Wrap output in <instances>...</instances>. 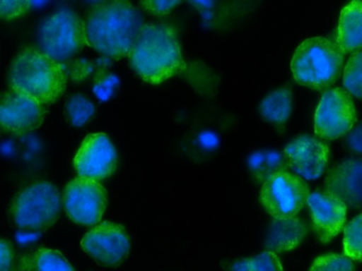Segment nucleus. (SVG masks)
Masks as SVG:
<instances>
[{
    "instance_id": "2eb2a0df",
    "label": "nucleus",
    "mask_w": 362,
    "mask_h": 271,
    "mask_svg": "<svg viewBox=\"0 0 362 271\" xmlns=\"http://www.w3.org/2000/svg\"><path fill=\"white\" fill-rule=\"evenodd\" d=\"M326 192L340 199L346 207H360L362 203V162L347 159L328 171Z\"/></svg>"
},
{
    "instance_id": "0eeeda50",
    "label": "nucleus",
    "mask_w": 362,
    "mask_h": 271,
    "mask_svg": "<svg viewBox=\"0 0 362 271\" xmlns=\"http://www.w3.org/2000/svg\"><path fill=\"white\" fill-rule=\"evenodd\" d=\"M309 195L310 190L303 178L283 171L264 182L260 200L274 219H285L298 215Z\"/></svg>"
},
{
    "instance_id": "a878e982",
    "label": "nucleus",
    "mask_w": 362,
    "mask_h": 271,
    "mask_svg": "<svg viewBox=\"0 0 362 271\" xmlns=\"http://www.w3.org/2000/svg\"><path fill=\"white\" fill-rule=\"evenodd\" d=\"M33 2L28 0H0V19H14L28 12Z\"/></svg>"
},
{
    "instance_id": "7ed1b4c3",
    "label": "nucleus",
    "mask_w": 362,
    "mask_h": 271,
    "mask_svg": "<svg viewBox=\"0 0 362 271\" xmlns=\"http://www.w3.org/2000/svg\"><path fill=\"white\" fill-rule=\"evenodd\" d=\"M10 88L37 100L42 105L56 103L66 89L61 64L35 48L21 52L10 69Z\"/></svg>"
},
{
    "instance_id": "6ab92c4d",
    "label": "nucleus",
    "mask_w": 362,
    "mask_h": 271,
    "mask_svg": "<svg viewBox=\"0 0 362 271\" xmlns=\"http://www.w3.org/2000/svg\"><path fill=\"white\" fill-rule=\"evenodd\" d=\"M292 95L288 88L277 89L264 97L260 104V112L264 120L283 125L291 114Z\"/></svg>"
},
{
    "instance_id": "9d476101",
    "label": "nucleus",
    "mask_w": 362,
    "mask_h": 271,
    "mask_svg": "<svg viewBox=\"0 0 362 271\" xmlns=\"http://www.w3.org/2000/svg\"><path fill=\"white\" fill-rule=\"evenodd\" d=\"M81 247L98 264L117 267L128 258L131 241L124 226L103 222L84 235Z\"/></svg>"
},
{
    "instance_id": "423d86ee",
    "label": "nucleus",
    "mask_w": 362,
    "mask_h": 271,
    "mask_svg": "<svg viewBox=\"0 0 362 271\" xmlns=\"http://www.w3.org/2000/svg\"><path fill=\"white\" fill-rule=\"evenodd\" d=\"M37 40L41 52L57 63L69 61L86 44V23L73 10L63 8L43 20Z\"/></svg>"
},
{
    "instance_id": "bb28decb",
    "label": "nucleus",
    "mask_w": 362,
    "mask_h": 271,
    "mask_svg": "<svg viewBox=\"0 0 362 271\" xmlns=\"http://www.w3.org/2000/svg\"><path fill=\"white\" fill-rule=\"evenodd\" d=\"M119 80L114 74L103 76L94 87V91L97 97L103 101H107L113 95L114 91L117 88Z\"/></svg>"
},
{
    "instance_id": "2f4dec72",
    "label": "nucleus",
    "mask_w": 362,
    "mask_h": 271,
    "mask_svg": "<svg viewBox=\"0 0 362 271\" xmlns=\"http://www.w3.org/2000/svg\"><path fill=\"white\" fill-rule=\"evenodd\" d=\"M230 271H250L249 258H243L235 263Z\"/></svg>"
},
{
    "instance_id": "f8f14e48",
    "label": "nucleus",
    "mask_w": 362,
    "mask_h": 271,
    "mask_svg": "<svg viewBox=\"0 0 362 271\" xmlns=\"http://www.w3.org/2000/svg\"><path fill=\"white\" fill-rule=\"evenodd\" d=\"M45 106L24 93L10 88L0 93V125L16 133H26L41 126Z\"/></svg>"
},
{
    "instance_id": "5701e85b",
    "label": "nucleus",
    "mask_w": 362,
    "mask_h": 271,
    "mask_svg": "<svg viewBox=\"0 0 362 271\" xmlns=\"http://www.w3.org/2000/svg\"><path fill=\"white\" fill-rule=\"evenodd\" d=\"M344 255L354 260H361L362 215L356 216L343 228Z\"/></svg>"
},
{
    "instance_id": "c756f323",
    "label": "nucleus",
    "mask_w": 362,
    "mask_h": 271,
    "mask_svg": "<svg viewBox=\"0 0 362 271\" xmlns=\"http://www.w3.org/2000/svg\"><path fill=\"white\" fill-rule=\"evenodd\" d=\"M198 139L201 146L206 148V150H213V148L217 147L218 144H219V138L213 131H203L199 136Z\"/></svg>"
},
{
    "instance_id": "cd10ccee",
    "label": "nucleus",
    "mask_w": 362,
    "mask_h": 271,
    "mask_svg": "<svg viewBox=\"0 0 362 271\" xmlns=\"http://www.w3.org/2000/svg\"><path fill=\"white\" fill-rule=\"evenodd\" d=\"M182 2L179 0H173V1H169V0H149V1L141 2V6L146 8V10L151 12L154 15H167L175 8V6L181 4Z\"/></svg>"
},
{
    "instance_id": "f3484780",
    "label": "nucleus",
    "mask_w": 362,
    "mask_h": 271,
    "mask_svg": "<svg viewBox=\"0 0 362 271\" xmlns=\"http://www.w3.org/2000/svg\"><path fill=\"white\" fill-rule=\"evenodd\" d=\"M337 46L341 52H355L362 44V4L355 0L341 11Z\"/></svg>"
},
{
    "instance_id": "aec40b11",
    "label": "nucleus",
    "mask_w": 362,
    "mask_h": 271,
    "mask_svg": "<svg viewBox=\"0 0 362 271\" xmlns=\"http://www.w3.org/2000/svg\"><path fill=\"white\" fill-rule=\"evenodd\" d=\"M22 271H75L61 252L52 249L37 250L25 258Z\"/></svg>"
},
{
    "instance_id": "393cba45",
    "label": "nucleus",
    "mask_w": 362,
    "mask_h": 271,
    "mask_svg": "<svg viewBox=\"0 0 362 271\" xmlns=\"http://www.w3.org/2000/svg\"><path fill=\"white\" fill-rule=\"evenodd\" d=\"M250 271H284L276 253L264 251L249 258Z\"/></svg>"
},
{
    "instance_id": "7c9ffc66",
    "label": "nucleus",
    "mask_w": 362,
    "mask_h": 271,
    "mask_svg": "<svg viewBox=\"0 0 362 271\" xmlns=\"http://www.w3.org/2000/svg\"><path fill=\"white\" fill-rule=\"evenodd\" d=\"M361 125H358L357 128L354 129L353 133L349 136V145L354 150H356L358 154H360L361 152Z\"/></svg>"
},
{
    "instance_id": "f257e3e1",
    "label": "nucleus",
    "mask_w": 362,
    "mask_h": 271,
    "mask_svg": "<svg viewBox=\"0 0 362 271\" xmlns=\"http://www.w3.org/2000/svg\"><path fill=\"white\" fill-rule=\"evenodd\" d=\"M143 25L141 11L131 2H101L86 19V44L111 59L129 56Z\"/></svg>"
},
{
    "instance_id": "4be33fe9",
    "label": "nucleus",
    "mask_w": 362,
    "mask_h": 271,
    "mask_svg": "<svg viewBox=\"0 0 362 271\" xmlns=\"http://www.w3.org/2000/svg\"><path fill=\"white\" fill-rule=\"evenodd\" d=\"M343 84L349 95L357 99L362 95V53L357 50L351 54L345 66L343 73Z\"/></svg>"
},
{
    "instance_id": "9b49d317",
    "label": "nucleus",
    "mask_w": 362,
    "mask_h": 271,
    "mask_svg": "<svg viewBox=\"0 0 362 271\" xmlns=\"http://www.w3.org/2000/svg\"><path fill=\"white\" fill-rule=\"evenodd\" d=\"M74 167L79 177L98 182L113 175L117 167V152L107 135L86 136L74 159Z\"/></svg>"
},
{
    "instance_id": "412c9836",
    "label": "nucleus",
    "mask_w": 362,
    "mask_h": 271,
    "mask_svg": "<svg viewBox=\"0 0 362 271\" xmlns=\"http://www.w3.org/2000/svg\"><path fill=\"white\" fill-rule=\"evenodd\" d=\"M65 112L71 124L74 126L80 127L86 125L93 118L96 112V108L88 97H84L81 93H76L67 100L65 104Z\"/></svg>"
},
{
    "instance_id": "dca6fc26",
    "label": "nucleus",
    "mask_w": 362,
    "mask_h": 271,
    "mask_svg": "<svg viewBox=\"0 0 362 271\" xmlns=\"http://www.w3.org/2000/svg\"><path fill=\"white\" fill-rule=\"evenodd\" d=\"M306 224L300 218L292 217L274 219L271 222L267 235V251L285 252L298 247L306 236Z\"/></svg>"
},
{
    "instance_id": "1a4fd4ad",
    "label": "nucleus",
    "mask_w": 362,
    "mask_h": 271,
    "mask_svg": "<svg viewBox=\"0 0 362 271\" xmlns=\"http://www.w3.org/2000/svg\"><path fill=\"white\" fill-rule=\"evenodd\" d=\"M357 121L355 104L343 88L326 91L315 114V133L322 139L334 140L346 135Z\"/></svg>"
},
{
    "instance_id": "a211bd4d",
    "label": "nucleus",
    "mask_w": 362,
    "mask_h": 271,
    "mask_svg": "<svg viewBox=\"0 0 362 271\" xmlns=\"http://www.w3.org/2000/svg\"><path fill=\"white\" fill-rule=\"evenodd\" d=\"M247 165L254 177L259 182L266 181L271 176L286 171L288 167L285 156L275 150L253 152L247 159Z\"/></svg>"
},
{
    "instance_id": "20e7f679",
    "label": "nucleus",
    "mask_w": 362,
    "mask_h": 271,
    "mask_svg": "<svg viewBox=\"0 0 362 271\" xmlns=\"http://www.w3.org/2000/svg\"><path fill=\"white\" fill-rule=\"evenodd\" d=\"M344 54L334 42L324 37L303 42L294 52L291 70L298 84L315 90L329 88L342 73Z\"/></svg>"
},
{
    "instance_id": "473e14b6",
    "label": "nucleus",
    "mask_w": 362,
    "mask_h": 271,
    "mask_svg": "<svg viewBox=\"0 0 362 271\" xmlns=\"http://www.w3.org/2000/svg\"><path fill=\"white\" fill-rule=\"evenodd\" d=\"M194 4H200V6H213V2H211V1H197V2H194Z\"/></svg>"
},
{
    "instance_id": "c85d7f7f",
    "label": "nucleus",
    "mask_w": 362,
    "mask_h": 271,
    "mask_svg": "<svg viewBox=\"0 0 362 271\" xmlns=\"http://www.w3.org/2000/svg\"><path fill=\"white\" fill-rule=\"evenodd\" d=\"M13 258L11 245L8 241L0 239V271H11Z\"/></svg>"
},
{
    "instance_id": "4468645a",
    "label": "nucleus",
    "mask_w": 362,
    "mask_h": 271,
    "mask_svg": "<svg viewBox=\"0 0 362 271\" xmlns=\"http://www.w3.org/2000/svg\"><path fill=\"white\" fill-rule=\"evenodd\" d=\"M313 216V229L322 243H328L344 228L347 207L326 191L309 195L307 203Z\"/></svg>"
},
{
    "instance_id": "b1692460",
    "label": "nucleus",
    "mask_w": 362,
    "mask_h": 271,
    "mask_svg": "<svg viewBox=\"0 0 362 271\" xmlns=\"http://www.w3.org/2000/svg\"><path fill=\"white\" fill-rule=\"evenodd\" d=\"M309 271H354V264L347 256L330 253L319 256Z\"/></svg>"
},
{
    "instance_id": "f03ea898",
    "label": "nucleus",
    "mask_w": 362,
    "mask_h": 271,
    "mask_svg": "<svg viewBox=\"0 0 362 271\" xmlns=\"http://www.w3.org/2000/svg\"><path fill=\"white\" fill-rule=\"evenodd\" d=\"M129 57L132 69L150 84H160L186 69L177 33L164 25H144Z\"/></svg>"
},
{
    "instance_id": "6e6552de",
    "label": "nucleus",
    "mask_w": 362,
    "mask_h": 271,
    "mask_svg": "<svg viewBox=\"0 0 362 271\" xmlns=\"http://www.w3.org/2000/svg\"><path fill=\"white\" fill-rule=\"evenodd\" d=\"M63 203L76 224L95 226L100 222L107 205V192L96 180L77 177L65 186Z\"/></svg>"
},
{
    "instance_id": "39448f33",
    "label": "nucleus",
    "mask_w": 362,
    "mask_h": 271,
    "mask_svg": "<svg viewBox=\"0 0 362 271\" xmlns=\"http://www.w3.org/2000/svg\"><path fill=\"white\" fill-rule=\"evenodd\" d=\"M60 212V192L48 181L35 182L21 191L10 209L16 226L33 231L50 228L56 224Z\"/></svg>"
},
{
    "instance_id": "ddd939ff",
    "label": "nucleus",
    "mask_w": 362,
    "mask_h": 271,
    "mask_svg": "<svg viewBox=\"0 0 362 271\" xmlns=\"http://www.w3.org/2000/svg\"><path fill=\"white\" fill-rule=\"evenodd\" d=\"M288 167L307 180L321 177L329 156V147L309 136H300L290 142L283 152Z\"/></svg>"
}]
</instances>
